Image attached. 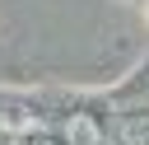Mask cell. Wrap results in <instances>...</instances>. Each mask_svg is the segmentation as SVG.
Masks as SVG:
<instances>
[{"label": "cell", "mask_w": 149, "mask_h": 145, "mask_svg": "<svg viewBox=\"0 0 149 145\" xmlns=\"http://www.w3.org/2000/svg\"><path fill=\"white\" fill-rule=\"evenodd\" d=\"M61 140H65V145H98V140H102V126H98L88 112H70Z\"/></svg>", "instance_id": "cell-1"}, {"label": "cell", "mask_w": 149, "mask_h": 145, "mask_svg": "<svg viewBox=\"0 0 149 145\" xmlns=\"http://www.w3.org/2000/svg\"><path fill=\"white\" fill-rule=\"evenodd\" d=\"M116 131H121L126 145H149V112H126Z\"/></svg>", "instance_id": "cell-2"}, {"label": "cell", "mask_w": 149, "mask_h": 145, "mask_svg": "<svg viewBox=\"0 0 149 145\" xmlns=\"http://www.w3.org/2000/svg\"><path fill=\"white\" fill-rule=\"evenodd\" d=\"M33 145H65V140H61V136H37Z\"/></svg>", "instance_id": "cell-3"}]
</instances>
